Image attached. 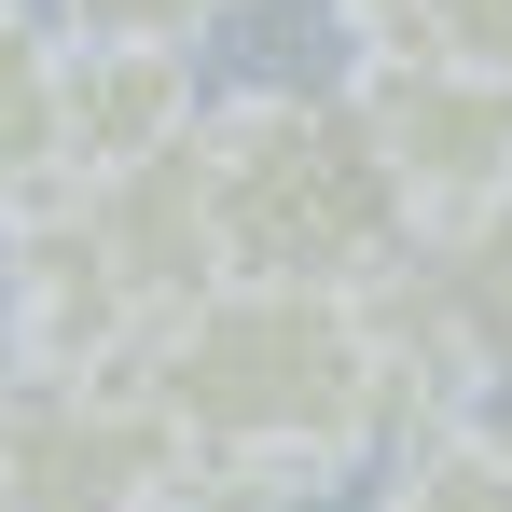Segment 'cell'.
<instances>
[{
	"label": "cell",
	"mask_w": 512,
	"mask_h": 512,
	"mask_svg": "<svg viewBox=\"0 0 512 512\" xmlns=\"http://www.w3.org/2000/svg\"><path fill=\"white\" fill-rule=\"evenodd\" d=\"M222 291H374L429 250L402 180L360 125V84H263L194 125Z\"/></svg>",
	"instance_id": "obj_1"
},
{
	"label": "cell",
	"mask_w": 512,
	"mask_h": 512,
	"mask_svg": "<svg viewBox=\"0 0 512 512\" xmlns=\"http://www.w3.org/2000/svg\"><path fill=\"white\" fill-rule=\"evenodd\" d=\"M139 388L167 402L194 457H250V471H305L388 429V360H374V305L360 291H208L139 346Z\"/></svg>",
	"instance_id": "obj_2"
},
{
	"label": "cell",
	"mask_w": 512,
	"mask_h": 512,
	"mask_svg": "<svg viewBox=\"0 0 512 512\" xmlns=\"http://www.w3.org/2000/svg\"><path fill=\"white\" fill-rule=\"evenodd\" d=\"M180 457L139 374H0V512H167Z\"/></svg>",
	"instance_id": "obj_3"
},
{
	"label": "cell",
	"mask_w": 512,
	"mask_h": 512,
	"mask_svg": "<svg viewBox=\"0 0 512 512\" xmlns=\"http://www.w3.org/2000/svg\"><path fill=\"white\" fill-rule=\"evenodd\" d=\"M360 125L402 180L429 236H457L471 208L512 194V84H471V70H360Z\"/></svg>",
	"instance_id": "obj_4"
},
{
	"label": "cell",
	"mask_w": 512,
	"mask_h": 512,
	"mask_svg": "<svg viewBox=\"0 0 512 512\" xmlns=\"http://www.w3.org/2000/svg\"><path fill=\"white\" fill-rule=\"evenodd\" d=\"M14 346H28L14 374H139V346H153V319L125 305V277L70 194H42L14 236Z\"/></svg>",
	"instance_id": "obj_5"
},
{
	"label": "cell",
	"mask_w": 512,
	"mask_h": 512,
	"mask_svg": "<svg viewBox=\"0 0 512 512\" xmlns=\"http://www.w3.org/2000/svg\"><path fill=\"white\" fill-rule=\"evenodd\" d=\"M194 125H208V97H194L180 56H153V42H70V70H56V194L167 167Z\"/></svg>",
	"instance_id": "obj_6"
},
{
	"label": "cell",
	"mask_w": 512,
	"mask_h": 512,
	"mask_svg": "<svg viewBox=\"0 0 512 512\" xmlns=\"http://www.w3.org/2000/svg\"><path fill=\"white\" fill-rule=\"evenodd\" d=\"M84 208V236L111 250V277H125V305L167 333L180 305H208L222 291V236H208V153L180 139L167 167H139V180H97V194H70Z\"/></svg>",
	"instance_id": "obj_7"
},
{
	"label": "cell",
	"mask_w": 512,
	"mask_h": 512,
	"mask_svg": "<svg viewBox=\"0 0 512 512\" xmlns=\"http://www.w3.org/2000/svg\"><path fill=\"white\" fill-rule=\"evenodd\" d=\"M360 56L374 70H471V84H512V0H346Z\"/></svg>",
	"instance_id": "obj_8"
},
{
	"label": "cell",
	"mask_w": 512,
	"mask_h": 512,
	"mask_svg": "<svg viewBox=\"0 0 512 512\" xmlns=\"http://www.w3.org/2000/svg\"><path fill=\"white\" fill-rule=\"evenodd\" d=\"M56 70H70V42L42 14H0V222H28L56 194Z\"/></svg>",
	"instance_id": "obj_9"
},
{
	"label": "cell",
	"mask_w": 512,
	"mask_h": 512,
	"mask_svg": "<svg viewBox=\"0 0 512 512\" xmlns=\"http://www.w3.org/2000/svg\"><path fill=\"white\" fill-rule=\"evenodd\" d=\"M429 291H443L457 346H471L485 374H512V194H499V208H471L457 236H429Z\"/></svg>",
	"instance_id": "obj_10"
},
{
	"label": "cell",
	"mask_w": 512,
	"mask_h": 512,
	"mask_svg": "<svg viewBox=\"0 0 512 512\" xmlns=\"http://www.w3.org/2000/svg\"><path fill=\"white\" fill-rule=\"evenodd\" d=\"M374 512H512V416H443V429H416V457L388 471Z\"/></svg>",
	"instance_id": "obj_11"
},
{
	"label": "cell",
	"mask_w": 512,
	"mask_h": 512,
	"mask_svg": "<svg viewBox=\"0 0 512 512\" xmlns=\"http://www.w3.org/2000/svg\"><path fill=\"white\" fill-rule=\"evenodd\" d=\"M84 42H153V56H180V42H208L236 0H56Z\"/></svg>",
	"instance_id": "obj_12"
},
{
	"label": "cell",
	"mask_w": 512,
	"mask_h": 512,
	"mask_svg": "<svg viewBox=\"0 0 512 512\" xmlns=\"http://www.w3.org/2000/svg\"><path fill=\"white\" fill-rule=\"evenodd\" d=\"M305 499V471H250V457H180L167 512H291Z\"/></svg>",
	"instance_id": "obj_13"
}]
</instances>
